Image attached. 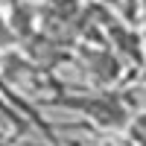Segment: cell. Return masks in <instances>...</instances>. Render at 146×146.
<instances>
[{
    "label": "cell",
    "mask_w": 146,
    "mask_h": 146,
    "mask_svg": "<svg viewBox=\"0 0 146 146\" xmlns=\"http://www.w3.org/2000/svg\"><path fill=\"white\" fill-rule=\"evenodd\" d=\"M0 146H3V143H0Z\"/></svg>",
    "instance_id": "cell-3"
},
{
    "label": "cell",
    "mask_w": 146,
    "mask_h": 146,
    "mask_svg": "<svg viewBox=\"0 0 146 146\" xmlns=\"http://www.w3.org/2000/svg\"><path fill=\"white\" fill-rule=\"evenodd\" d=\"M56 105H67V108H79L82 114H88L105 129H117L126 123V105L114 102L111 96H73V100H62L58 96Z\"/></svg>",
    "instance_id": "cell-1"
},
{
    "label": "cell",
    "mask_w": 146,
    "mask_h": 146,
    "mask_svg": "<svg viewBox=\"0 0 146 146\" xmlns=\"http://www.w3.org/2000/svg\"><path fill=\"white\" fill-rule=\"evenodd\" d=\"M12 32H9V23H6V9L0 6V41H9Z\"/></svg>",
    "instance_id": "cell-2"
}]
</instances>
